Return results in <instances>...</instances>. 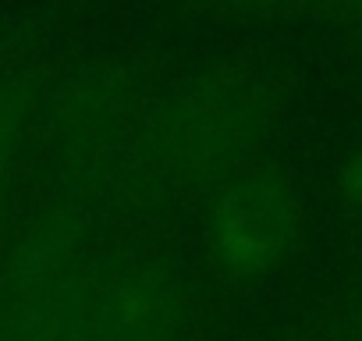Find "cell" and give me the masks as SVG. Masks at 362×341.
<instances>
[{
    "mask_svg": "<svg viewBox=\"0 0 362 341\" xmlns=\"http://www.w3.org/2000/svg\"><path fill=\"white\" fill-rule=\"evenodd\" d=\"M284 96L274 64L252 54H224L170 82L132 160L163 178L224 182L277 128Z\"/></svg>",
    "mask_w": 362,
    "mask_h": 341,
    "instance_id": "cell-1",
    "label": "cell"
},
{
    "mask_svg": "<svg viewBox=\"0 0 362 341\" xmlns=\"http://www.w3.org/2000/svg\"><path fill=\"white\" fill-rule=\"evenodd\" d=\"M174 79L146 50H114L61 82L50 107V139L75 156L135 153Z\"/></svg>",
    "mask_w": 362,
    "mask_h": 341,
    "instance_id": "cell-2",
    "label": "cell"
},
{
    "mask_svg": "<svg viewBox=\"0 0 362 341\" xmlns=\"http://www.w3.org/2000/svg\"><path fill=\"white\" fill-rule=\"evenodd\" d=\"M82 235L78 224L54 210L43 214L18 242L4 291V341H68L82 306Z\"/></svg>",
    "mask_w": 362,
    "mask_h": 341,
    "instance_id": "cell-3",
    "label": "cell"
},
{
    "mask_svg": "<svg viewBox=\"0 0 362 341\" xmlns=\"http://www.w3.org/2000/svg\"><path fill=\"white\" fill-rule=\"evenodd\" d=\"M298 235V200L267 167L228 175L210 207V253L231 277H259L277 267Z\"/></svg>",
    "mask_w": 362,
    "mask_h": 341,
    "instance_id": "cell-4",
    "label": "cell"
},
{
    "mask_svg": "<svg viewBox=\"0 0 362 341\" xmlns=\"http://www.w3.org/2000/svg\"><path fill=\"white\" fill-rule=\"evenodd\" d=\"M177 288L156 267H132L86 299L68 341H167Z\"/></svg>",
    "mask_w": 362,
    "mask_h": 341,
    "instance_id": "cell-5",
    "label": "cell"
},
{
    "mask_svg": "<svg viewBox=\"0 0 362 341\" xmlns=\"http://www.w3.org/2000/svg\"><path fill=\"white\" fill-rule=\"evenodd\" d=\"M40 64L22 57L8 68H0V217H4V196L11 182L15 153L29 128V117L40 103Z\"/></svg>",
    "mask_w": 362,
    "mask_h": 341,
    "instance_id": "cell-6",
    "label": "cell"
},
{
    "mask_svg": "<svg viewBox=\"0 0 362 341\" xmlns=\"http://www.w3.org/2000/svg\"><path fill=\"white\" fill-rule=\"evenodd\" d=\"M344 192L351 203L362 207V156H355L348 167H344Z\"/></svg>",
    "mask_w": 362,
    "mask_h": 341,
    "instance_id": "cell-7",
    "label": "cell"
},
{
    "mask_svg": "<svg viewBox=\"0 0 362 341\" xmlns=\"http://www.w3.org/2000/svg\"><path fill=\"white\" fill-rule=\"evenodd\" d=\"M163 4H181V0H163Z\"/></svg>",
    "mask_w": 362,
    "mask_h": 341,
    "instance_id": "cell-8",
    "label": "cell"
}]
</instances>
